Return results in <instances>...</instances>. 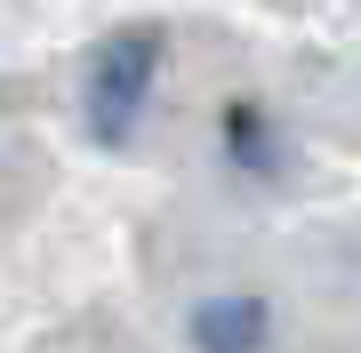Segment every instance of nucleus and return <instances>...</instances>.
Here are the masks:
<instances>
[{"label": "nucleus", "mask_w": 361, "mask_h": 353, "mask_svg": "<svg viewBox=\"0 0 361 353\" xmlns=\"http://www.w3.org/2000/svg\"><path fill=\"white\" fill-rule=\"evenodd\" d=\"M161 65H169V32L161 25H121V32H104L89 49V65H80V120H89V144H104V153H129L137 144V120L153 113Z\"/></svg>", "instance_id": "f257e3e1"}, {"label": "nucleus", "mask_w": 361, "mask_h": 353, "mask_svg": "<svg viewBox=\"0 0 361 353\" xmlns=\"http://www.w3.org/2000/svg\"><path fill=\"white\" fill-rule=\"evenodd\" d=\"M185 337H193V353H265L273 345V305L257 289H217V297L193 305Z\"/></svg>", "instance_id": "f03ea898"}, {"label": "nucleus", "mask_w": 361, "mask_h": 353, "mask_svg": "<svg viewBox=\"0 0 361 353\" xmlns=\"http://www.w3.org/2000/svg\"><path fill=\"white\" fill-rule=\"evenodd\" d=\"M217 144H225V169L233 177H281L289 169V137L265 120V105H249V97H233L217 113Z\"/></svg>", "instance_id": "7ed1b4c3"}]
</instances>
